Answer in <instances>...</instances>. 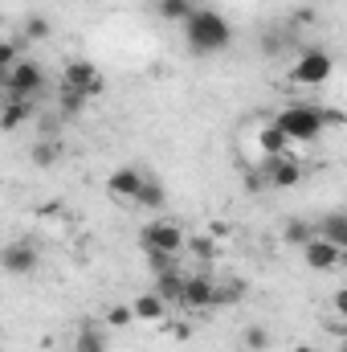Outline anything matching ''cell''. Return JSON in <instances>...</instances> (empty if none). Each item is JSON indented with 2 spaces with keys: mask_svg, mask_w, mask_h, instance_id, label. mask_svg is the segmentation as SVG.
I'll list each match as a JSON object with an SVG mask.
<instances>
[{
  "mask_svg": "<svg viewBox=\"0 0 347 352\" xmlns=\"http://www.w3.org/2000/svg\"><path fill=\"white\" fill-rule=\"evenodd\" d=\"M184 41L196 58H208V54H225L233 45V25L217 12V8H192L184 21Z\"/></svg>",
  "mask_w": 347,
  "mask_h": 352,
  "instance_id": "1",
  "label": "cell"
},
{
  "mask_svg": "<svg viewBox=\"0 0 347 352\" xmlns=\"http://www.w3.org/2000/svg\"><path fill=\"white\" fill-rule=\"evenodd\" d=\"M274 127H278L290 144H315V140L327 131L323 107H315V102H290V107H282V111L274 115Z\"/></svg>",
  "mask_w": 347,
  "mask_h": 352,
  "instance_id": "2",
  "label": "cell"
},
{
  "mask_svg": "<svg viewBox=\"0 0 347 352\" xmlns=\"http://www.w3.org/2000/svg\"><path fill=\"white\" fill-rule=\"evenodd\" d=\"M184 230L176 226V221H147L143 230H139V246H143V254H184Z\"/></svg>",
  "mask_w": 347,
  "mask_h": 352,
  "instance_id": "3",
  "label": "cell"
},
{
  "mask_svg": "<svg viewBox=\"0 0 347 352\" xmlns=\"http://www.w3.org/2000/svg\"><path fill=\"white\" fill-rule=\"evenodd\" d=\"M37 266H41V250H37V242L16 238V242H4V246H0V270H4V274H12V278H29V274H37Z\"/></svg>",
  "mask_w": 347,
  "mask_h": 352,
  "instance_id": "4",
  "label": "cell"
},
{
  "mask_svg": "<svg viewBox=\"0 0 347 352\" xmlns=\"http://www.w3.org/2000/svg\"><path fill=\"white\" fill-rule=\"evenodd\" d=\"M331 74H335V58H331L327 50H307V54L294 62L290 82H294V87H323Z\"/></svg>",
  "mask_w": 347,
  "mask_h": 352,
  "instance_id": "5",
  "label": "cell"
},
{
  "mask_svg": "<svg viewBox=\"0 0 347 352\" xmlns=\"http://www.w3.org/2000/svg\"><path fill=\"white\" fill-rule=\"evenodd\" d=\"M0 87H4V94H12V98H37L41 87H45V70H41L37 62L21 58V62L8 70V78H4Z\"/></svg>",
  "mask_w": 347,
  "mask_h": 352,
  "instance_id": "6",
  "label": "cell"
},
{
  "mask_svg": "<svg viewBox=\"0 0 347 352\" xmlns=\"http://www.w3.org/2000/svg\"><path fill=\"white\" fill-rule=\"evenodd\" d=\"M62 90H74V94L90 98V94L102 90V70L94 62H86V58H74V62L62 66Z\"/></svg>",
  "mask_w": 347,
  "mask_h": 352,
  "instance_id": "7",
  "label": "cell"
},
{
  "mask_svg": "<svg viewBox=\"0 0 347 352\" xmlns=\"http://www.w3.org/2000/svg\"><path fill=\"white\" fill-rule=\"evenodd\" d=\"M261 184H270V188H294L298 180H302V164L290 156V152H282V156H265L261 160Z\"/></svg>",
  "mask_w": 347,
  "mask_h": 352,
  "instance_id": "8",
  "label": "cell"
},
{
  "mask_svg": "<svg viewBox=\"0 0 347 352\" xmlns=\"http://www.w3.org/2000/svg\"><path fill=\"white\" fill-rule=\"evenodd\" d=\"M180 311H213V274L196 270V274H188V278H184Z\"/></svg>",
  "mask_w": 347,
  "mask_h": 352,
  "instance_id": "9",
  "label": "cell"
},
{
  "mask_svg": "<svg viewBox=\"0 0 347 352\" xmlns=\"http://www.w3.org/2000/svg\"><path fill=\"white\" fill-rule=\"evenodd\" d=\"M250 295V287L237 278V274H213V307H237L241 299Z\"/></svg>",
  "mask_w": 347,
  "mask_h": 352,
  "instance_id": "10",
  "label": "cell"
},
{
  "mask_svg": "<svg viewBox=\"0 0 347 352\" xmlns=\"http://www.w3.org/2000/svg\"><path fill=\"white\" fill-rule=\"evenodd\" d=\"M302 258H307L311 270H335V266L344 263V250L331 246V242H323V238H311V242L302 246Z\"/></svg>",
  "mask_w": 347,
  "mask_h": 352,
  "instance_id": "11",
  "label": "cell"
},
{
  "mask_svg": "<svg viewBox=\"0 0 347 352\" xmlns=\"http://www.w3.org/2000/svg\"><path fill=\"white\" fill-rule=\"evenodd\" d=\"M139 180H143V168L123 164V168H115V173L106 176V192H110L115 201H131V197H135V188H139Z\"/></svg>",
  "mask_w": 347,
  "mask_h": 352,
  "instance_id": "12",
  "label": "cell"
},
{
  "mask_svg": "<svg viewBox=\"0 0 347 352\" xmlns=\"http://www.w3.org/2000/svg\"><path fill=\"white\" fill-rule=\"evenodd\" d=\"M315 226V238H323V242H331V246H347V213L339 209H331V213H323L319 221H311Z\"/></svg>",
  "mask_w": 347,
  "mask_h": 352,
  "instance_id": "13",
  "label": "cell"
},
{
  "mask_svg": "<svg viewBox=\"0 0 347 352\" xmlns=\"http://www.w3.org/2000/svg\"><path fill=\"white\" fill-rule=\"evenodd\" d=\"M131 316L143 320V324H164V320H168V303H164L156 291H143V295L131 299Z\"/></svg>",
  "mask_w": 347,
  "mask_h": 352,
  "instance_id": "14",
  "label": "cell"
},
{
  "mask_svg": "<svg viewBox=\"0 0 347 352\" xmlns=\"http://www.w3.org/2000/svg\"><path fill=\"white\" fill-rule=\"evenodd\" d=\"M33 119V98H12L4 94V107H0V131H16L21 123Z\"/></svg>",
  "mask_w": 347,
  "mask_h": 352,
  "instance_id": "15",
  "label": "cell"
},
{
  "mask_svg": "<svg viewBox=\"0 0 347 352\" xmlns=\"http://www.w3.org/2000/svg\"><path fill=\"white\" fill-rule=\"evenodd\" d=\"M164 201H168V192H164L160 176L143 173L139 188H135V197H131V205H139V209H164Z\"/></svg>",
  "mask_w": 347,
  "mask_h": 352,
  "instance_id": "16",
  "label": "cell"
},
{
  "mask_svg": "<svg viewBox=\"0 0 347 352\" xmlns=\"http://www.w3.org/2000/svg\"><path fill=\"white\" fill-rule=\"evenodd\" d=\"M184 278H188V274H184V266H176V270H164V274H156V287H152V291H156V295H160L168 307H180V291H184Z\"/></svg>",
  "mask_w": 347,
  "mask_h": 352,
  "instance_id": "17",
  "label": "cell"
},
{
  "mask_svg": "<svg viewBox=\"0 0 347 352\" xmlns=\"http://www.w3.org/2000/svg\"><path fill=\"white\" fill-rule=\"evenodd\" d=\"M53 37V25L41 16V12H29L21 21V45H33V41H49Z\"/></svg>",
  "mask_w": 347,
  "mask_h": 352,
  "instance_id": "18",
  "label": "cell"
},
{
  "mask_svg": "<svg viewBox=\"0 0 347 352\" xmlns=\"http://www.w3.org/2000/svg\"><path fill=\"white\" fill-rule=\"evenodd\" d=\"M184 254H192L200 266L217 263V238L213 234H196V238H184Z\"/></svg>",
  "mask_w": 347,
  "mask_h": 352,
  "instance_id": "19",
  "label": "cell"
},
{
  "mask_svg": "<svg viewBox=\"0 0 347 352\" xmlns=\"http://www.w3.org/2000/svg\"><path fill=\"white\" fill-rule=\"evenodd\" d=\"M311 238H315V226H311V221H302V217H290V221L282 226V242H286V246H294V250H302Z\"/></svg>",
  "mask_w": 347,
  "mask_h": 352,
  "instance_id": "20",
  "label": "cell"
},
{
  "mask_svg": "<svg viewBox=\"0 0 347 352\" xmlns=\"http://www.w3.org/2000/svg\"><path fill=\"white\" fill-rule=\"evenodd\" d=\"M258 144H261V152H265V156H282V152L290 148V140H286V135H282V131H278L274 123H270V127H261Z\"/></svg>",
  "mask_w": 347,
  "mask_h": 352,
  "instance_id": "21",
  "label": "cell"
},
{
  "mask_svg": "<svg viewBox=\"0 0 347 352\" xmlns=\"http://www.w3.org/2000/svg\"><path fill=\"white\" fill-rule=\"evenodd\" d=\"M74 352H106V340H102V332L98 328H78V336H74Z\"/></svg>",
  "mask_w": 347,
  "mask_h": 352,
  "instance_id": "22",
  "label": "cell"
},
{
  "mask_svg": "<svg viewBox=\"0 0 347 352\" xmlns=\"http://www.w3.org/2000/svg\"><path fill=\"white\" fill-rule=\"evenodd\" d=\"M192 8H196L192 0H160V4H156V12H160L164 21H172V25H180V21L192 12Z\"/></svg>",
  "mask_w": 347,
  "mask_h": 352,
  "instance_id": "23",
  "label": "cell"
},
{
  "mask_svg": "<svg viewBox=\"0 0 347 352\" xmlns=\"http://www.w3.org/2000/svg\"><path fill=\"white\" fill-rule=\"evenodd\" d=\"M58 156H62L58 140H37V144H33V164H37V168H49Z\"/></svg>",
  "mask_w": 347,
  "mask_h": 352,
  "instance_id": "24",
  "label": "cell"
},
{
  "mask_svg": "<svg viewBox=\"0 0 347 352\" xmlns=\"http://www.w3.org/2000/svg\"><path fill=\"white\" fill-rule=\"evenodd\" d=\"M21 50H25L21 41H0V82H4V78H8V70L21 62Z\"/></svg>",
  "mask_w": 347,
  "mask_h": 352,
  "instance_id": "25",
  "label": "cell"
},
{
  "mask_svg": "<svg viewBox=\"0 0 347 352\" xmlns=\"http://www.w3.org/2000/svg\"><path fill=\"white\" fill-rule=\"evenodd\" d=\"M241 340H246V349H254V352L270 349V332H265L261 324H254V328H246V332H241Z\"/></svg>",
  "mask_w": 347,
  "mask_h": 352,
  "instance_id": "26",
  "label": "cell"
},
{
  "mask_svg": "<svg viewBox=\"0 0 347 352\" xmlns=\"http://www.w3.org/2000/svg\"><path fill=\"white\" fill-rule=\"evenodd\" d=\"M184 254H147V266H152V274H164V270H176Z\"/></svg>",
  "mask_w": 347,
  "mask_h": 352,
  "instance_id": "27",
  "label": "cell"
},
{
  "mask_svg": "<svg viewBox=\"0 0 347 352\" xmlns=\"http://www.w3.org/2000/svg\"><path fill=\"white\" fill-rule=\"evenodd\" d=\"M131 320H135V316H131V303H115V307L106 311V324H110V328H127Z\"/></svg>",
  "mask_w": 347,
  "mask_h": 352,
  "instance_id": "28",
  "label": "cell"
},
{
  "mask_svg": "<svg viewBox=\"0 0 347 352\" xmlns=\"http://www.w3.org/2000/svg\"><path fill=\"white\" fill-rule=\"evenodd\" d=\"M86 102H90V98H82V94L62 90V111H66V115H82V111H86Z\"/></svg>",
  "mask_w": 347,
  "mask_h": 352,
  "instance_id": "29",
  "label": "cell"
},
{
  "mask_svg": "<svg viewBox=\"0 0 347 352\" xmlns=\"http://www.w3.org/2000/svg\"><path fill=\"white\" fill-rule=\"evenodd\" d=\"M290 352H319V349H315V344H294Z\"/></svg>",
  "mask_w": 347,
  "mask_h": 352,
  "instance_id": "30",
  "label": "cell"
}]
</instances>
